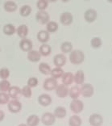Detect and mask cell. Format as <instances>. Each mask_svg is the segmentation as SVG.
<instances>
[{
  "label": "cell",
  "instance_id": "obj_22",
  "mask_svg": "<svg viewBox=\"0 0 112 126\" xmlns=\"http://www.w3.org/2000/svg\"><path fill=\"white\" fill-rule=\"evenodd\" d=\"M82 119L81 117L77 115H73L69 119V125L70 126H81L82 125Z\"/></svg>",
  "mask_w": 112,
  "mask_h": 126
},
{
  "label": "cell",
  "instance_id": "obj_28",
  "mask_svg": "<svg viewBox=\"0 0 112 126\" xmlns=\"http://www.w3.org/2000/svg\"><path fill=\"white\" fill-rule=\"evenodd\" d=\"M63 74H64V71H63L62 68L61 67H55L54 69L51 70V75H52V78L53 79H59V78H61Z\"/></svg>",
  "mask_w": 112,
  "mask_h": 126
},
{
  "label": "cell",
  "instance_id": "obj_33",
  "mask_svg": "<svg viewBox=\"0 0 112 126\" xmlns=\"http://www.w3.org/2000/svg\"><path fill=\"white\" fill-rule=\"evenodd\" d=\"M90 45L94 48H100L102 45V39L98 36H94L90 41Z\"/></svg>",
  "mask_w": 112,
  "mask_h": 126
},
{
  "label": "cell",
  "instance_id": "obj_11",
  "mask_svg": "<svg viewBox=\"0 0 112 126\" xmlns=\"http://www.w3.org/2000/svg\"><path fill=\"white\" fill-rule=\"evenodd\" d=\"M38 102L40 104H41L42 106H48L52 103V98L48 94H40L38 97Z\"/></svg>",
  "mask_w": 112,
  "mask_h": 126
},
{
  "label": "cell",
  "instance_id": "obj_3",
  "mask_svg": "<svg viewBox=\"0 0 112 126\" xmlns=\"http://www.w3.org/2000/svg\"><path fill=\"white\" fill-rule=\"evenodd\" d=\"M84 104L80 99H73V101L70 103V109L74 113H79L83 110Z\"/></svg>",
  "mask_w": 112,
  "mask_h": 126
},
{
  "label": "cell",
  "instance_id": "obj_34",
  "mask_svg": "<svg viewBox=\"0 0 112 126\" xmlns=\"http://www.w3.org/2000/svg\"><path fill=\"white\" fill-rule=\"evenodd\" d=\"M11 87V84L10 82L6 80H2L0 82V91L1 92H6V91H8V90L10 89Z\"/></svg>",
  "mask_w": 112,
  "mask_h": 126
},
{
  "label": "cell",
  "instance_id": "obj_17",
  "mask_svg": "<svg viewBox=\"0 0 112 126\" xmlns=\"http://www.w3.org/2000/svg\"><path fill=\"white\" fill-rule=\"evenodd\" d=\"M49 37H50L49 32L46 30L39 31L38 34H37V38H38L39 41L44 43V44H45V42H47L49 40Z\"/></svg>",
  "mask_w": 112,
  "mask_h": 126
},
{
  "label": "cell",
  "instance_id": "obj_27",
  "mask_svg": "<svg viewBox=\"0 0 112 126\" xmlns=\"http://www.w3.org/2000/svg\"><path fill=\"white\" fill-rule=\"evenodd\" d=\"M52 48L50 45H48V44H43L41 45V47L39 48V52L43 56H48L51 53Z\"/></svg>",
  "mask_w": 112,
  "mask_h": 126
},
{
  "label": "cell",
  "instance_id": "obj_5",
  "mask_svg": "<svg viewBox=\"0 0 112 126\" xmlns=\"http://www.w3.org/2000/svg\"><path fill=\"white\" fill-rule=\"evenodd\" d=\"M22 104L18 99H12L8 102V109L13 113H17L21 110Z\"/></svg>",
  "mask_w": 112,
  "mask_h": 126
},
{
  "label": "cell",
  "instance_id": "obj_24",
  "mask_svg": "<svg viewBox=\"0 0 112 126\" xmlns=\"http://www.w3.org/2000/svg\"><path fill=\"white\" fill-rule=\"evenodd\" d=\"M69 94H70V97L73 99H77L80 94H81V91H80L79 87H77V86H73L70 89V91H69Z\"/></svg>",
  "mask_w": 112,
  "mask_h": 126
},
{
  "label": "cell",
  "instance_id": "obj_41",
  "mask_svg": "<svg viewBox=\"0 0 112 126\" xmlns=\"http://www.w3.org/2000/svg\"><path fill=\"white\" fill-rule=\"evenodd\" d=\"M18 126H28V125H26V124H19Z\"/></svg>",
  "mask_w": 112,
  "mask_h": 126
},
{
  "label": "cell",
  "instance_id": "obj_1",
  "mask_svg": "<svg viewBox=\"0 0 112 126\" xmlns=\"http://www.w3.org/2000/svg\"><path fill=\"white\" fill-rule=\"evenodd\" d=\"M85 55L82 50L74 49L72 50L70 54V60L73 64H80L84 61Z\"/></svg>",
  "mask_w": 112,
  "mask_h": 126
},
{
  "label": "cell",
  "instance_id": "obj_10",
  "mask_svg": "<svg viewBox=\"0 0 112 126\" xmlns=\"http://www.w3.org/2000/svg\"><path fill=\"white\" fill-rule=\"evenodd\" d=\"M84 18L89 23L94 22L97 18V11L94 9L90 8V9L85 11V12L84 14Z\"/></svg>",
  "mask_w": 112,
  "mask_h": 126
},
{
  "label": "cell",
  "instance_id": "obj_29",
  "mask_svg": "<svg viewBox=\"0 0 112 126\" xmlns=\"http://www.w3.org/2000/svg\"><path fill=\"white\" fill-rule=\"evenodd\" d=\"M39 70L41 71L42 74H51V67L48 63L45 62H41V64L39 65Z\"/></svg>",
  "mask_w": 112,
  "mask_h": 126
},
{
  "label": "cell",
  "instance_id": "obj_4",
  "mask_svg": "<svg viewBox=\"0 0 112 126\" xmlns=\"http://www.w3.org/2000/svg\"><path fill=\"white\" fill-rule=\"evenodd\" d=\"M89 121L92 126H101L103 123V118L98 113H93L89 118Z\"/></svg>",
  "mask_w": 112,
  "mask_h": 126
},
{
  "label": "cell",
  "instance_id": "obj_26",
  "mask_svg": "<svg viewBox=\"0 0 112 126\" xmlns=\"http://www.w3.org/2000/svg\"><path fill=\"white\" fill-rule=\"evenodd\" d=\"M4 9L8 12H12L15 11L17 8V4L14 1H6L4 2Z\"/></svg>",
  "mask_w": 112,
  "mask_h": 126
},
{
  "label": "cell",
  "instance_id": "obj_38",
  "mask_svg": "<svg viewBox=\"0 0 112 126\" xmlns=\"http://www.w3.org/2000/svg\"><path fill=\"white\" fill-rule=\"evenodd\" d=\"M9 102V95L6 92H0V104H5Z\"/></svg>",
  "mask_w": 112,
  "mask_h": 126
},
{
  "label": "cell",
  "instance_id": "obj_15",
  "mask_svg": "<svg viewBox=\"0 0 112 126\" xmlns=\"http://www.w3.org/2000/svg\"><path fill=\"white\" fill-rule=\"evenodd\" d=\"M28 58L29 61L33 62H39L41 60V53L39 51L31 49L29 52H28Z\"/></svg>",
  "mask_w": 112,
  "mask_h": 126
},
{
  "label": "cell",
  "instance_id": "obj_9",
  "mask_svg": "<svg viewBox=\"0 0 112 126\" xmlns=\"http://www.w3.org/2000/svg\"><path fill=\"white\" fill-rule=\"evenodd\" d=\"M66 62V58L63 53L56 54L53 58V63L56 67H62Z\"/></svg>",
  "mask_w": 112,
  "mask_h": 126
},
{
  "label": "cell",
  "instance_id": "obj_37",
  "mask_svg": "<svg viewBox=\"0 0 112 126\" xmlns=\"http://www.w3.org/2000/svg\"><path fill=\"white\" fill-rule=\"evenodd\" d=\"M10 75V71L7 68L0 69V78L2 80H6Z\"/></svg>",
  "mask_w": 112,
  "mask_h": 126
},
{
  "label": "cell",
  "instance_id": "obj_31",
  "mask_svg": "<svg viewBox=\"0 0 112 126\" xmlns=\"http://www.w3.org/2000/svg\"><path fill=\"white\" fill-rule=\"evenodd\" d=\"M72 48H73V45H72V43L70 41H64L61 45V50L64 53L71 52Z\"/></svg>",
  "mask_w": 112,
  "mask_h": 126
},
{
  "label": "cell",
  "instance_id": "obj_23",
  "mask_svg": "<svg viewBox=\"0 0 112 126\" xmlns=\"http://www.w3.org/2000/svg\"><path fill=\"white\" fill-rule=\"evenodd\" d=\"M85 80V74L82 70H77L75 75H73V81L77 84H82Z\"/></svg>",
  "mask_w": 112,
  "mask_h": 126
},
{
  "label": "cell",
  "instance_id": "obj_25",
  "mask_svg": "<svg viewBox=\"0 0 112 126\" xmlns=\"http://www.w3.org/2000/svg\"><path fill=\"white\" fill-rule=\"evenodd\" d=\"M2 31L3 32L6 34V35H8V36H11L13 35L14 33L16 32V29L15 26L11 24H5L3 26V28H2Z\"/></svg>",
  "mask_w": 112,
  "mask_h": 126
},
{
  "label": "cell",
  "instance_id": "obj_16",
  "mask_svg": "<svg viewBox=\"0 0 112 126\" xmlns=\"http://www.w3.org/2000/svg\"><path fill=\"white\" fill-rule=\"evenodd\" d=\"M20 94H21V90L17 86H12L8 90V95H9V97L13 98V99H16V98H18V96Z\"/></svg>",
  "mask_w": 112,
  "mask_h": 126
},
{
  "label": "cell",
  "instance_id": "obj_13",
  "mask_svg": "<svg viewBox=\"0 0 112 126\" xmlns=\"http://www.w3.org/2000/svg\"><path fill=\"white\" fill-rule=\"evenodd\" d=\"M69 88L67 87V86H65L64 84L57 86L56 89V93L59 97L61 98H65V96H67V94H69Z\"/></svg>",
  "mask_w": 112,
  "mask_h": 126
},
{
  "label": "cell",
  "instance_id": "obj_35",
  "mask_svg": "<svg viewBox=\"0 0 112 126\" xmlns=\"http://www.w3.org/2000/svg\"><path fill=\"white\" fill-rule=\"evenodd\" d=\"M21 94L24 97H26V98H30V97L31 96V94H32L31 87H29V86H28V85L24 86V87H23L22 90H21Z\"/></svg>",
  "mask_w": 112,
  "mask_h": 126
},
{
  "label": "cell",
  "instance_id": "obj_19",
  "mask_svg": "<svg viewBox=\"0 0 112 126\" xmlns=\"http://www.w3.org/2000/svg\"><path fill=\"white\" fill-rule=\"evenodd\" d=\"M61 78H62L63 84L65 86H69V85H70L73 81V74L71 72H66V73L63 74Z\"/></svg>",
  "mask_w": 112,
  "mask_h": 126
},
{
  "label": "cell",
  "instance_id": "obj_2",
  "mask_svg": "<svg viewBox=\"0 0 112 126\" xmlns=\"http://www.w3.org/2000/svg\"><path fill=\"white\" fill-rule=\"evenodd\" d=\"M55 121H56V117L54 116V114L49 112V111L44 112L41 116V121L45 125L49 126L53 125L55 123Z\"/></svg>",
  "mask_w": 112,
  "mask_h": 126
},
{
  "label": "cell",
  "instance_id": "obj_6",
  "mask_svg": "<svg viewBox=\"0 0 112 126\" xmlns=\"http://www.w3.org/2000/svg\"><path fill=\"white\" fill-rule=\"evenodd\" d=\"M81 94L85 97H90L94 94V87L90 83H84L80 88Z\"/></svg>",
  "mask_w": 112,
  "mask_h": 126
},
{
  "label": "cell",
  "instance_id": "obj_30",
  "mask_svg": "<svg viewBox=\"0 0 112 126\" xmlns=\"http://www.w3.org/2000/svg\"><path fill=\"white\" fill-rule=\"evenodd\" d=\"M46 31L48 32H54L58 29V24L56 21H48L46 26Z\"/></svg>",
  "mask_w": 112,
  "mask_h": 126
},
{
  "label": "cell",
  "instance_id": "obj_7",
  "mask_svg": "<svg viewBox=\"0 0 112 126\" xmlns=\"http://www.w3.org/2000/svg\"><path fill=\"white\" fill-rule=\"evenodd\" d=\"M43 87L45 90L48 91H52L55 88L57 87V81L56 79H53V78H48L44 80V84H43Z\"/></svg>",
  "mask_w": 112,
  "mask_h": 126
},
{
  "label": "cell",
  "instance_id": "obj_20",
  "mask_svg": "<svg viewBox=\"0 0 112 126\" xmlns=\"http://www.w3.org/2000/svg\"><path fill=\"white\" fill-rule=\"evenodd\" d=\"M16 32L18 36L24 39L28 34V28L26 24H20L16 29Z\"/></svg>",
  "mask_w": 112,
  "mask_h": 126
},
{
  "label": "cell",
  "instance_id": "obj_39",
  "mask_svg": "<svg viewBox=\"0 0 112 126\" xmlns=\"http://www.w3.org/2000/svg\"><path fill=\"white\" fill-rule=\"evenodd\" d=\"M37 84H38V79L35 78V77H31L28 80V86H29L30 87H36Z\"/></svg>",
  "mask_w": 112,
  "mask_h": 126
},
{
  "label": "cell",
  "instance_id": "obj_40",
  "mask_svg": "<svg viewBox=\"0 0 112 126\" xmlns=\"http://www.w3.org/2000/svg\"><path fill=\"white\" fill-rule=\"evenodd\" d=\"M4 116H5L4 112L2 110H0V121H2L4 119Z\"/></svg>",
  "mask_w": 112,
  "mask_h": 126
},
{
  "label": "cell",
  "instance_id": "obj_8",
  "mask_svg": "<svg viewBox=\"0 0 112 126\" xmlns=\"http://www.w3.org/2000/svg\"><path fill=\"white\" fill-rule=\"evenodd\" d=\"M36 18L41 24H47L49 21V15L45 11H38L36 12Z\"/></svg>",
  "mask_w": 112,
  "mask_h": 126
},
{
  "label": "cell",
  "instance_id": "obj_12",
  "mask_svg": "<svg viewBox=\"0 0 112 126\" xmlns=\"http://www.w3.org/2000/svg\"><path fill=\"white\" fill-rule=\"evenodd\" d=\"M60 20L65 25L70 24L73 22V15L69 11H65L60 16Z\"/></svg>",
  "mask_w": 112,
  "mask_h": 126
},
{
  "label": "cell",
  "instance_id": "obj_18",
  "mask_svg": "<svg viewBox=\"0 0 112 126\" xmlns=\"http://www.w3.org/2000/svg\"><path fill=\"white\" fill-rule=\"evenodd\" d=\"M40 122V117L36 114H31L27 119L28 126H37Z\"/></svg>",
  "mask_w": 112,
  "mask_h": 126
},
{
  "label": "cell",
  "instance_id": "obj_36",
  "mask_svg": "<svg viewBox=\"0 0 112 126\" xmlns=\"http://www.w3.org/2000/svg\"><path fill=\"white\" fill-rule=\"evenodd\" d=\"M48 2L46 0H39L36 2V6L38 7L39 11H44V9L48 7Z\"/></svg>",
  "mask_w": 112,
  "mask_h": 126
},
{
  "label": "cell",
  "instance_id": "obj_32",
  "mask_svg": "<svg viewBox=\"0 0 112 126\" xmlns=\"http://www.w3.org/2000/svg\"><path fill=\"white\" fill-rule=\"evenodd\" d=\"M31 12V7L29 5H24L20 7L19 13L22 16H28Z\"/></svg>",
  "mask_w": 112,
  "mask_h": 126
},
{
  "label": "cell",
  "instance_id": "obj_14",
  "mask_svg": "<svg viewBox=\"0 0 112 126\" xmlns=\"http://www.w3.org/2000/svg\"><path fill=\"white\" fill-rule=\"evenodd\" d=\"M19 47H20L22 50L29 52L30 50H31V48H32V42L30 40L24 38L19 42Z\"/></svg>",
  "mask_w": 112,
  "mask_h": 126
},
{
  "label": "cell",
  "instance_id": "obj_21",
  "mask_svg": "<svg viewBox=\"0 0 112 126\" xmlns=\"http://www.w3.org/2000/svg\"><path fill=\"white\" fill-rule=\"evenodd\" d=\"M66 109L63 106H58L54 110V116L55 117H58V118H64L66 116Z\"/></svg>",
  "mask_w": 112,
  "mask_h": 126
}]
</instances>
